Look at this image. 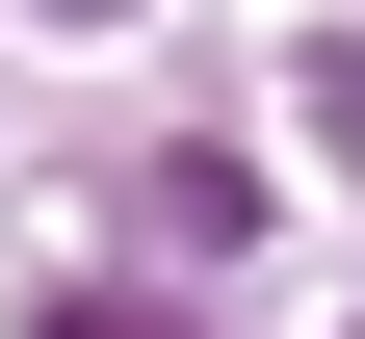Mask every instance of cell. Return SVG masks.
<instances>
[{
	"instance_id": "obj_1",
	"label": "cell",
	"mask_w": 365,
	"mask_h": 339,
	"mask_svg": "<svg viewBox=\"0 0 365 339\" xmlns=\"http://www.w3.org/2000/svg\"><path fill=\"white\" fill-rule=\"evenodd\" d=\"M53 339H130V313H53Z\"/></svg>"
}]
</instances>
